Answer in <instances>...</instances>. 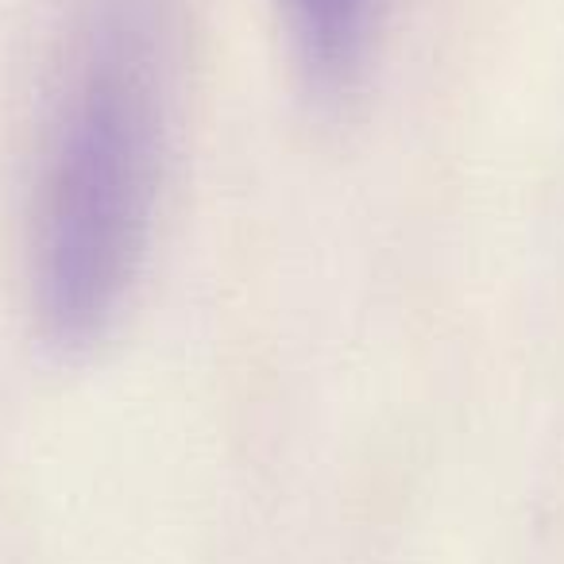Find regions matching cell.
<instances>
[{"instance_id":"cell-2","label":"cell","mask_w":564,"mask_h":564,"mask_svg":"<svg viewBox=\"0 0 564 564\" xmlns=\"http://www.w3.org/2000/svg\"><path fill=\"white\" fill-rule=\"evenodd\" d=\"M286 40L317 94H348L379 35L383 0H279Z\"/></svg>"},{"instance_id":"cell-1","label":"cell","mask_w":564,"mask_h":564,"mask_svg":"<svg viewBox=\"0 0 564 564\" xmlns=\"http://www.w3.org/2000/svg\"><path fill=\"white\" fill-rule=\"evenodd\" d=\"M166 124L163 0H89L32 202V310L55 348L105 337L151 236Z\"/></svg>"}]
</instances>
